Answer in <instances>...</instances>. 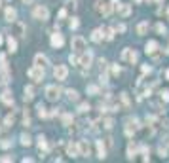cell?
<instances>
[{"label":"cell","mask_w":169,"mask_h":163,"mask_svg":"<svg viewBox=\"0 0 169 163\" xmlns=\"http://www.w3.org/2000/svg\"><path fill=\"white\" fill-rule=\"evenodd\" d=\"M70 46H72V51L74 53H84L87 48H86V40L82 38V36H74L72 38V42H70Z\"/></svg>","instance_id":"cell-1"},{"label":"cell","mask_w":169,"mask_h":163,"mask_svg":"<svg viewBox=\"0 0 169 163\" xmlns=\"http://www.w3.org/2000/svg\"><path fill=\"white\" fill-rule=\"evenodd\" d=\"M95 10H97V13H99V15L108 17V15H110V12H112V4L105 2V0H97V2H95Z\"/></svg>","instance_id":"cell-2"},{"label":"cell","mask_w":169,"mask_h":163,"mask_svg":"<svg viewBox=\"0 0 169 163\" xmlns=\"http://www.w3.org/2000/svg\"><path fill=\"white\" fill-rule=\"evenodd\" d=\"M32 17L38 19V21H47V19H50V12H47L46 6H36L32 10Z\"/></svg>","instance_id":"cell-3"},{"label":"cell","mask_w":169,"mask_h":163,"mask_svg":"<svg viewBox=\"0 0 169 163\" xmlns=\"http://www.w3.org/2000/svg\"><path fill=\"white\" fill-rule=\"evenodd\" d=\"M67 76H68V68H67L65 65H57V66L53 68V78H55L57 82L67 80Z\"/></svg>","instance_id":"cell-4"},{"label":"cell","mask_w":169,"mask_h":163,"mask_svg":"<svg viewBox=\"0 0 169 163\" xmlns=\"http://www.w3.org/2000/svg\"><path fill=\"white\" fill-rule=\"evenodd\" d=\"M137 59H139V55H137V51L135 50H131V48H126L124 51H122V61L124 63H137Z\"/></svg>","instance_id":"cell-5"},{"label":"cell","mask_w":169,"mask_h":163,"mask_svg":"<svg viewBox=\"0 0 169 163\" xmlns=\"http://www.w3.org/2000/svg\"><path fill=\"white\" fill-rule=\"evenodd\" d=\"M61 97V89L57 85H47L46 87V99L47 101H57Z\"/></svg>","instance_id":"cell-6"},{"label":"cell","mask_w":169,"mask_h":163,"mask_svg":"<svg viewBox=\"0 0 169 163\" xmlns=\"http://www.w3.org/2000/svg\"><path fill=\"white\" fill-rule=\"evenodd\" d=\"M27 74H29L31 80H34V82H42V80H44V68H40V66L34 65L32 68H29V72H27Z\"/></svg>","instance_id":"cell-7"},{"label":"cell","mask_w":169,"mask_h":163,"mask_svg":"<svg viewBox=\"0 0 169 163\" xmlns=\"http://www.w3.org/2000/svg\"><path fill=\"white\" fill-rule=\"evenodd\" d=\"M91 63H93V55H91V51H84V53H80V66L89 68Z\"/></svg>","instance_id":"cell-8"},{"label":"cell","mask_w":169,"mask_h":163,"mask_svg":"<svg viewBox=\"0 0 169 163\" xmlns=\"http://www.w3.org/2000/svg\"><path fill=\"white\" fill-rule=\"evenodd\" d=\"M126 123H127V125H126V135H127V137H131L133 133L139 131V122H137V120H127Z\"/></svg>","instance_id":"cell-9"},{"label":"cell","mask_w":169,"mask_h":163,"mask_svg":"<svg viewBox=\"0 0 169 163\" xmlns=\"http://www.w3.org/2000/svg\"><path fill=\"white\" fill-rule=\"evenodd\" d=\"M158 50H160V46H158L156 40H150V42H147V46H144V51H147V55H156Z\"/></svg>","instance_id":"cell-10"},{"label":"cell","mask_w":169,"mask_h":163,"mask_svg":"<svg viewBox=\"0 0 169 163\" xmlns=\"http://www.w3.org/2000/svg\"><path fill=\"white\" fill-rule=\"evenodd\" d=\"M34 65H36V66H40V68H46L47 65H50V61H47V57H46V55L36 53V55H34Z\"/></svg>","instance_id":"cell-11"},{"label":"cell","mask_w":169,"mask_h":163,"mask_svg":"<svg viewBox=\"0 0 169 163\" xmlns=\"http://www.w3.org/2000/svg\"><path fill=\"white\" fill-rule=\"evenodd\" d=\"M63 44H65L63 34H61V32H53V34H52V46H53V48H61Z\"/></svg>","instance_id":"cell-12"},{"label":"cell","mask_w":169,"mask_h":163,"mask_svg":"<svg viewBox=\"0 0 169 163\" xmlns=\"http://www.w3.org/2000/svg\"><path fill=\"white\" fill-rule=\"evenodd\" d=\"M116 10H118V13L122 15V17L131 15V6H129V4H118V6H116Z\"/></svg>","instance_id":"cell-13"},{"label":"cell","mask_w":169,"mask_h":163,"mask_svg":"<svg viewBox=\"0 0 169 163\" xmlns=\"http://www.w3.org/2000/svg\"><path fill=\"white\" fill-rule=\"evenodd\" d=\"M91 40H93V42H97V44H101V42L105 40V34H103V29H95V31L91 32Z\"/></svg>","instance_id":"cell-14"},{"label":"cell","mask_w":169,"mask_h":163,"mask_svg":"<svg viewBox=\"0 0 169 163\" xmlns=\"http://www.w3.org/2000/svg\"><path fill=\"white\" fill-rule=\"evenodd\" d=\"M0 99H2V103H4V104H8V106H12V104H13V95H12V91H4L2 95H0Z\"/></svg>","instance_id":"cell-15"},{"label":"cell","mask_w":169,"mask_h":163,"mask_svg":"<svg viewBox=\"0 0 169 163\" xmlns=\"http://www.w3.org/2000/svg\"><path fill=\"white\" fill-rule=\"evenodd\" d=\"M78 152H80V156H89V144L86 142V141H80L78 142Z\"/></svg>","instance_id":"cell-16"},{"label":"cell","mask_w":169,"mask_h":163,"mask_svg":"<svg viewBox=\"0 0 169 163\" xmlns=\"http://www.w3.org/2000/svg\"><path fill=\"white\" fill-rule=\"evenodd\" d=\"M97 157L99 159H105L107 157V148H105L103 141H97Z\"/></svg>","instance_id":"cell-17"},{"label":"cell","mask_w":169,"mask_h":163,"mask_svg":"<svg viewBox=\"0 0 169 163\" xmlns=\"http://www.w3.org/2000/svg\"><path fill=\"white\" fill-rule=\"evenodd\" d=\"M36 141H38V150H40V154H44V152L47 150V141H46V137H44V135H40V137L36 138Z\"/></svg>","instance_id":"cell-18"},{"label":"cell","mask_w":169,"mask_h":163,"mask_svg":"<svg viewBox=\"0 0 169 163\" xmlns=\"http://www.w3.org/2000/svg\"><path fill=\"white\" fill-rule=\"evenodd\" d=\"M15 15H17V12H15L13 8H6V12H4V17H6V21L13 23V21H15Z\"/></svg>","instance_id":"cell-19"},{"label":"cell","mask_w":169,"mask_h":163,"mask_svg":"<svg viewBox=\"0 0 169 163\" xmlns=\"http://www.w3.org/2000/svg\"><path fill=\"white\" fill-rule=\"evenodd\" d=\"M147 32H148V23H147V21L139 23V25H137V34L142 36V34H147Z\"/></svg>","instance_id":"cell-20"},{"label":"cell","mask_w":169,"mask_h":163,"mask_svg":"<svg viewBox=\"0 0 169 163\" xmlns=\"http://www.w3.org/2000/svg\"><path fill=\"white\" fill-rule=\"evenodd\" d=\"M32 97H34V89H32L31 85H27V87H25V95H23V99L29 103V101H32Z\"/></svg>","instance_id":"cell-21"},{"label":"cell","mask_w":169,"mask_h":163,"mask_svg":"<svg viewBox=\"0 0 169 163\" xmlns=\"http://www.w3.org/2000/svg\"><path fill=\"white\" fill-rule=\"evenodd\" d=\"M67 152H68V156H72V157L80 156V152H78V144H68V146H67Z\"/></svg>","instance_id":"cell-22"},{"label":"cell","mask_w":169,"mask_h":163,"mask_svg":"<svg viewBox=\"0 0 169 163\" xmlns=\"http://www.w3.org/2000/svg\"><path fill=\"white\" fill-rule=\"evenodd\" d=\"M114 32H116V29H110V27H107V29H103V34H105V40H112V38H114Z\"/></svg>","instance_id":"cell-23"},{"label":"cell","mask_w":169,"mask_h":163,"mask_svg":"<svg viewBox=\"0 0 169 163\" xmlns=\"http://www.w3.org/2000/svg\"><path fill=\"white\" fill-rule=\"evenodd\" d=\"M135 156H137V148L133 146V142H129L127 144V159H133Z\"/></svg>","instance_id":"cell-24"},{"label":"cell","mask_w":169,"mask_h":163,"mask_svg":"<svg viewBox=\"0 0 169 163\" xmlns=\"http://www.w3.org/2000/svg\"><path fill=\"white\" fill-rule=\"evenodd\" d=\"M8 48H10V51H12V53H15V51H17V42H15V38H13V36H10V38H8Z\"/></svg>","instance_id":"cell-25"},{"label":"cell","mask_w":169,"mask_h":163,"mask_svg":"<svg viewBox=\"0 0 169 163\" xmlns=\"http://www.w3.org/2000/svg\"><path fill=\"white\" fill-rule=\"evenodd\" d=\"M36 112H38V116H40V118H47V116H50L44 104H36Z\"/></svg>","instance_id":"cell-26"},{"label":"cell","mask_w":169,"mask_h":163,"mask_svg":"<svg viewBox=\"0 0 169 163\" xmlns=\"http://www.w3.org/2000/svg\"><path fill=\"white\" fill-rule=\"evenodd\" d=\"M120 99H122V103H124V106L126 108H129L131 106V101H129V95H127V93L124 91V93H120Z\"/></svg>","instance_id":"cell-27"},{"label":"cell","mask_w":169,"mask_h":163,"mask_svg":"<svg viewBox=\"0 0 169 163\" xmlns=\"http://www.w3.org/2000/svg\"><path fill=\"white\" fill-rule=\"evenodd\" d=\"M67 97H68V101H78V91L76 89H67Z\"/></svg>","instance_id":"cell-28"},{"label":"cell","mask_w":169,"mask_h":163,"mask_svg":"<svg viewBox=\"0 0 169 163\" xmlns=\"http://www.w3.org/2000/svg\"><path fill=\"white\" fill-rule=\"evenodd\" d=\"M89 108H91V106H89L87 103H80V104H78V112H80V114H86V112H89Z\"/></svg>","instance_id":"cell-29"},{"label":"cell","mask_w":169,"mask_h":163,"mask_svg":"<svg viewBox=\"0 0 169 163\" xmlns=\"http://www.w3.org/2000/svg\"><path fill=\"white\" fill-rule=\"evenodd\" d=\"M13 122H15V120H13V116H12V114H8L6 118H4V127H12V125H13Z\"/></svg>","instance_id":"cell-30"},{"label":"cell","mask_w":169,"mask_h":163,"mask_svg":"<svg viewBox=\"0 0 169 163\" xmlns=\"http://www.w3.org/2000/svg\"><path fill=\"white\" fill-rule=\"evenodd\" d=\"M103 127H105V129H112V127H114V120L105 118V120H103Z\"/></svg>","instance_id":"cell-31"},{"label":"cell","mask_w":169,"mask_h":163,"mask_svg":"<svg viewBox=\"0 0 169 163\" xmlns=\"http://www.w3.org/2000/svg\"><path fill=\"white\" fill-rule=\"evenodd\" d=\"M31 142H32V141H31L29 135H21V144H23V146H31Z\"/></svg>","instance_id":"cell-32"},{"label":"cell","mask_w":169,"mask_h":163,"mask_svg":"<svg viewBox=\"0 0 169 163\" xmlns=\"http://www.w3.org/2000/svg\"><path fill=\"white\" fill-rule=\"evenodd\" d=\"M78 25H80V23H78V17H70L68 27H70V29H78Z\"/></svg>","instance_id":"cell-33"},{"label":"cell","mask_w":169,"mask_h":163,"mask_svg":"<svg viewBox=\"0 0 169 163\" xmlns=\"http://www.w3.org/2000/svg\"><path fill=\"white\" fill-rule=\"evenodd\" d=\"M87 93H89V95H97L99 87H97V85H87Z\"/></svg>","instance_id":"cell-34"},{"label":"cell","mask_w":169,"mask_h":163,"mask_svg":"<svg viewBox=\"0 0 169 163\" xmlns=\"http://www.w3.org/2000/svg\"><path fill=\"white\" fill-rule=\"evenodd\" d=\"M15 29L21 36H25V27H23V23H15Z\"/></svg>","instance_id":"cell-35"},{"label":"cell","mask_w":169,"mask_h":163,"mask_svg":"<svg viewBox=\"0 0 169 163\" xmlns=\"http://www.w3.org/2000/svg\"><path fill=\"white\" fill-rule=\"evenodd\" d=\"M0 68H8V63H6V55L0 53Z\"/></svg>","instance_id":"cell-36"},{"label":"cell","mask_w":169,"mask_h":163,"mask_svg":"<svg viewBox=\"0 0 169 163\" xmlns=\"http://www.w3.org/2000/svg\"><path fill=\"white\" fill-rule=\"evenodd\" d=\"M63 123H65V125H70V123H72V116H70V114H65V116H63Z\"/></svg>","instance_id":"cell-37"},{"label":"cell","mask_w":169,"mask_h":163,"mask_svg":"<svg viewBox=\"0 0 169 163\" xmlns=\"http://www.w3.org/2000/svg\"><path fill=\"white\" fill-rule=\"evenodd\" d=\"M160 95H162V101H165V103H169V89H163V91L160 93Z\"/></svg>","instance_id":"cell-38"},{"label":"cell","mask_w":169,"mask_h":163,"mask_svg":"<svg viewBox=\"0 0 169 163\" xmlns=\"http://www.w3.org/2000/svg\"><path fill=\"white\" fill-rule=\"evenodd\" d=\"M99 66H101V72H105V70H107V66H108L107 59H99Z\"/></svg>","instance_id":"cell-39"},{"label":"cell","mask_w":169,"mask_h":163,"mask_svg":"<svg viewBox=\"0 0 169 163\" xmlns=\"http://www.w3.org/2000/svg\"><path fill=\"white\" fill-rule=\"evenodd\" d=\"M68 61L72 63V65H80V59L74 55V53H70V57H68Z\"/></svg>","instance_id":"cell-40"},{"label":"cell","mask_w":169,"mask_h":163,"mask_svg":"<svg viewBox=\"0 0 169 163\" xmlns=\"http://www.w3.org/2000/svg\"><path fill=\"white\" fill-rule=\"evenodd\" d=\"M0 146H2V148H10L12 141H10V138H4V141H0Z\"/></svg>","instance_id":"cell-41"},{"label":"cell","mask_w":169,"mask_h":163,"mask_svg":"<svg viewBox=\"0 0 169 163\" xmlns=\"http://www.w3.org/2000/svg\"><path fill=\"white\" fill-rule=\"evenodd\" d=\"M59 21H63V19H67V8H63V10H59Z\"/></svg>","instance_id":"cell-42"},{"label":"cell","mask_w":169,"mask_h":163,"mask_svg":"<svg viewBox=\"0 0 169 163\" xmlns=\"http://www.w3.org/2000/svg\"><path fill=\"white\" fill-rule=\"evenodd\" d=\"M67 6H68V8H72V10H76V6H78V4H76V0H67Z\"/></svg>","instance_id":"cell-43"},{"label":"cell","mask_w":169,"mask_h":163,"mask_svg":"<svg viewBox=\"0 0 169 163\" xmlns=\"http://www.w3.org/2000/svg\"><path fill=\"white\" fill-rule=\"evenodd\" d=\"M156 31L162 34V32H165V25H162V23H158V25H156Z\"/></svg>","instance_id":"cell-44"},{"label":"cell","mask_w":169,"mask_h":163,"mask_svg":"<svg viewBox=\"0 0 169 163\" xmlns=\"http://www.w3.org/2000/svg\"><path fill=\"white\" fill-rule=\"evenodd\" d=\"M120 72H122V68H120L118 65H114L112 66V74H120Z\"/></svg>","instance_id":"cell-45"},{"label":"cell","mask_w":169,"mask_h":163,"mask_svg":"<svg viewBox=\"0 0 169 163\" xmlns=\"http://www.w3.org/2000/svg\"><path fill=\"white\" fill-rule=\"evenodd\" d=\"M116 32H126V25H118L116 27Z\"/></svg>","instance_id":"cell-46"},{"label":"cell","mask_w":169,"mask_h":163,"mask_svg":"<svg viewBox=\"0 0 169 163\" xmlns=\"http://www.w3.org/2000/svg\"><path fill=\"white\" fill-rule=\"evenodd\" d=\"M0 161H12V157L10 156H4V157H0Z\"/></svg>","instance_id":"cell-47"},{"label":"cell","mask_w":169,"mask_h":163,"mask_svg":"<svg viewBox=\"0 0 169 163\" xmlns=\"http://www.w3.org/2000/svg\"><path fill=\"white\" fill-rule=\"evenodd\" d=\"M23 4H32V0H23Z\"/></svg>","instance_id":"cell-48"},{"label":"cell","mask_w":169,"mask_h":163,"mask_svg":"<svg viewBox=\"0 0 169 163\" xmlns=\"http://www.w3.org/2000/svg\"><path fill=\"white\" fill-rule=\"evenodd\" d=\"M165 76H167V80H169V68H167V72H165Z\"/></svg>","instance_id":"cell-49"},{"label":"cell","mask_w":169,"mask_h":163,"mask_svg":"<svg viewBox=\"0 0 169 163\" xmlns=\"http://www.w3.org/2000/svg\"><path fill=\"white\" fill-rule=\"evenodd\" d=\"M2 42H4V38H2V36H0V44H2Z\"/></svg>","instance_id":"cell-50"},{"label":"cell","mask_w":169,"mask_h":163,"mask_svg":"<svg viewBox=\"0 0 169 163\" xmlns=\"http://www.w3.org/2000/svg\"><path fill=\"white\" fill-rule=\"evenodd\" d=\"M135 2H142V0H135Z\"/></svg>","instance_id":"cell-51"},{"label":"cell","mask_w":169,"mask_h":163,"mask_svg":"<svg viewBox=\"0 0 169 163\" xmlns=\"http://www.w3.org/2000/svg\"><path fill=\"white\" fill-rule=\"evenodd\" d=\"M167 13H169V8H167Z\"/></svg>","instance_id":"cell-52"},{"label":"cell","mask_w":169,"mask_h":163,"mask_svg":"<svg viewBox=\"0 0 169 163\" xmlns=\"http://www.w3.org/2000/svg\"><path fill=\"white\" fill-rule=\"evenodd\" d=\"M0 4H2V0H0Z\"/></svg>","instance_id":"cell-53"},{"label":"cell","mask_w":169,"mask_h":163,"mask_svg":"<svg viewBox=\"0 0 169 163\" xmlns=\"http://www.w3.org/2000/svg\"><path fill=\"white\" fill-rule=\"evenodd\" d=\"M167 53H169V50H167Z\"/></svg>","instance_id":"cell-54"}]
</instances>
